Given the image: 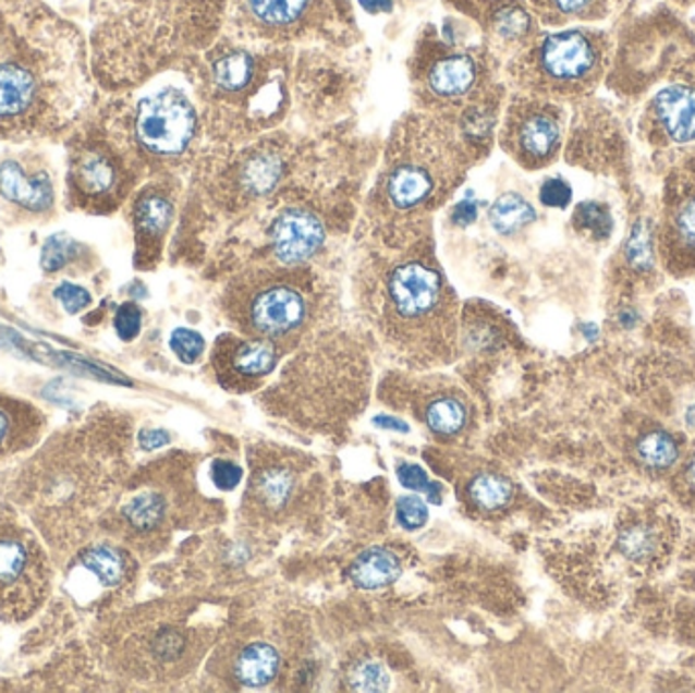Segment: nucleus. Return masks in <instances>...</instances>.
Returning <instances> with one entry per match:
<instances>
[{"label":"nucleus","instance_id":"obj_7","mask_svg":"<svg viewBox=\"0 0 695 693\" xmlns=\"http://www.w3.org/2000/svg\"><path fill=\"white\" fill-rule=\"evenodd\" d=\"M129 190V171L107 141L84 138L72 149L68 194L82 210H112Z\"/></svg>","mask_w":695,"mask_h":693},{"label":"nucleus","instance_id":"obj_13","mask_svg":"<svg viewBox=\"0 0 695 693\" xmlns=\"http://www.w3.org/2000/svg\"><path fill=\"white\" fill-rule=\"evenodd\" d=\"M480 65L468 53H450L434 61L425 76V88L438 102L462 105L478 92Z\"/></svg>","mask_w":695,"mask_h":693},{"label":"nucleus","instance_id":"obj_38","mask_svg":"<svg viewBox=\"0 0 695 693\" xmlns=\"http://www.w3.org/2000/svg\"><path fill=\"white\" fill-rule=\"evenodd\" d=\"M539 199L544 202L545 206H551V208H565L572 199V187L560 180V178H553V180L545 181L541 185V192H539Z\"/></svg>","mask_w":695,"mask_h":693},{"label":"nucleus","instance_id":"obj_2","mask_svg":"<svg viewBox=\"0 0 695 693\" xmlns=\"http://www.w3.org/2000/svg\"><path fill=\"white\" fill-rule=\"evenodd\" d=\"M380 321L401 350L443 361L454 344V293L434 265L405 258L385 272Z\"/></svg>","mask_w":695,"mask_h":693},{"label":"nucleus","instance_id":"obj_20","mask_svg":"<svg viewBox=\"0 0 695 693\" xmlns=\"http://www.w3.org/2000/svg\"><path fill=\"white\" fill-rule=\"evenodd\" d=\"M80 566L90 572L100 586L117 588L129 575V559L110 545H96L80 556Z\"/></svg>","mask_w":695,"mask_h":693},{"label":"nucleus","instance_id":"obj_46","mask_svg":"<svg viewBox=\"0 0 695 693\" xmlns=\"http://www.w3.org/2000/svg\"><path fill=\"white\" fill-rule=\"evenodd\" d=\"M375 423L380 425V427H389V429H397V431H409V427L405 423L393 420V417H387V415H380V417L375 420Z\"/></svg>","mask_w":695,"mask_h":693},{"label":"nucleus","instance_id":"obj_12","mask_svg":"<svg viewBox=\"0 0 695 693\" xmlns=\"http://www.w3.org/2000/svg\"><path fill=\"white\" fill-rule=\"evenodd\" d=\"M324 227L312 211L289 208L272 222V253L285 267H297L316 255L324 242Z\"/></svg>","mask_w":695,"mask_h":693},{"label":"nucleus","instance_id":"obj_40","mask_svg":"<svg viewBox=\"0 0 695 693\" xmlns=\"http://www.w3.org/2000/svg\"><path fill=\"white\" fill-rule=\"evenodd\" d=\"M212 481L220 490H232L242 481L241 466L228 460H216L212 466Z\"/></svg>","mask_w":695,"mask_h":693},{"label":"nucleus","instance_id":"obj_29","mask_svg":"<svg viewBox=\"0 0 695 693\" xmlns=\"http://www.w3.org/2000/svg\"><path fill=\"white\" fill-rule=\"evenodd\" d=\"M574 224L580 230L594 234L596 239H608L612 232V216L605 204L586 202V204L577 206L574 214Z\"/></svg>","mask_w":695,"mask_h":693},{"label":"nucleus","instance_id":"obj_19","mask_svg":"<svg viewBox=\"0 0 695 693\" xmlns=\"http://www.w3.org/2000/svg\"><path fill=\"white\" fill-rule=\"evenodd\" d=\"M281 667V657L275 647L267 643H253L241 651L234 661V676L242 685L263 688L277 678Z\"/></svg>","mask_w":695,"mask_h":693},{"label":"nucleus","instance_id":"obj_31","mask_svg":"<svg viewBox=\"0 0 695 693\" xmlns=\"http://www.w3.org/2000/svg\"><path fill=\"white\" fill-rule=\"evenodd\" d=\"M169 346L175 352V356L180 361L185 362V364H196L202 358V354H204L206 340L196 330L178 328V330H173L171 338H169Z\"/></svg>","mask_w":695,"mask_h":693},{"label":"nucleus","instance_id":"obj_17","mask_svg":"<svg viewBox=\"0 0 695 693\" xmlns=\"http://www.w3.org/2000/svg\"><path fill=\"white\" fill-rule=\"evenodd\" d=\"M244 13L258 27L283 31L297 25L314 0H241Z\"/></svg>","mask_w":695,"mask_h":693},{"label":"nucleus","instance_id":"obj_36","mask_svg":"<svg viewBox=\"0 0 695 693\" xmlns=\"http://www.w3.org/2000/svg\"><path fill=\"white\" fill-rule=\"evenodd\" d=\"M626 258L635 269H650V242L643 224L633 230L626 244Z\"/></svg>","mask_w":695,"mask_h":693},{"label":"nucleus","instance_id":"obj_45","mask_svg":"<svg viewBox=\"0 0 695 693\" xmlns=\"http://www.w3.org/2000/svg\"><path fill=\"white\" fill-rule=\"evenodd\" d=\"M368 13H389L393 9V0H361Z\"/></svg>","mask_w":695,"mask_h":693},{"label":"nucleus","instance_id":"obj_22","mask_svg":"<svg viewBox=\"0 0 695 693\" xmlns=\"http://www.w3.org/2000/svg\"><path fill=\"white\" fill-rule=\"evenodd\" d=\"M635 455L636 460L649 470H667L678 462L680 446L666 431L655 429L636 439Z\"/></svg>","mask_w":695,"mask_h":693},{"label":"nucleus","instance_id":"obj_25","mask_svg":"<svg viewBox=\"0 0 695 693\" xmlns=\"http://www.w3.org/2000/svg\"><path fill=\"white\" fill-rule=\"evenodd\" d=\"M295 486V478L283 466H267L258 470L255 476V495H257L260 504H267L271 509L283 507L288 502L291 493Z\"/></svg>","mask_w":695,"mask_h":693},{"label":"nucleus","instance_id":"obj_24","mask_svg":"<svg viewBox=\"0 0 695 693\" xmlns=\"http://www.w3.org/2000/svg\"><path fill=\"white\" fill-rule=\"evenodd\" d=\"M255 61L246 51H230L214 63V84L224 92H241L251 84Z\"/></svg>","mask_w":695,"mask_h":693},{"label":"nucleus","instance_id":"obj_23","mask_svg":"<svg viewBox=\"0 0 695 693\" xmlns=\"http://www.w3.org/2000/svg\"><path fill=\"white\" fill-rule=\"evenodd\" d=\"M537 214L525 197L519 194H507L495 202L490 208V224L500 234H513L535 222Z\"/></svg>","mask_w":695,"mask_h":693},{"label":"nucleus","instance_id":"obj_9","mask_svg":"<svg viewBox=\"0 0 695 693\" xmlns=\"http://www.w3.org/2000/svg\"><path fill=\"white\" fill-rule=\"evenodd\" d=\"M197 117L185 94L163 88L145 96L136 105L135 138L153 157L171 159L182 155L196 135Z\"/></svg>","mask_w":695,"mask_h":693},{"label":"nucleus","instance_id":"obj_3","mask_svg":"<svg viewBox=\"0 0 695 693\" xmlns=\"http://www.w3.org/2000/svg\"><path fill=\"white\" fill-rule=\"evenodd\" d=\"M230 321L251 338L277 346L300 338L309 319V293L293 267L255 269L236 277L224 295Z\"/></svg>","mask_w":695,"mask_h":693},{"label":"nucleus","instance_id":"obj_18","mask_svg":"<svg viewBox=\"0 0 695 693\" xmlns=\"http://www.w3.org/2000/svg\"><path fill=\"white\" fill-rule=\"evenodd\" d=\"M401 575V563L393 551L368 549L350 568V578L358 588L377 589L391 586Z\"/></svg>","mask_w":695,"mask_h":693},{"label":"nucleus","instance_id":"obj_1","mask_svg":"<svg viewBox=\"0 0 695 693\" xmlns=\"http://www.w3.org/2000/svg\"><path fill=\"white\" fill-rule=\"evenodd\" d=\"M468 169V147L446 119L411 114L394 129L375 202L394 216L434 210Z\"/></svg>","mask_w":695,"mask_h":693},{"label":"nucleus","instance_id":"obj_15","mask_svg":"<svg viewBox=\"0 0 695 693\" xmlns=\"http://www.w3.org/2000/svg\"><path fill=\"white\" fill-rule=\"evenodd\" d=\"M173 218V204L163 194L147 190L135 204V230L138 251L147 257L159 246Z\"/></svg>","mask_w":695,"mask_h":693},{"label":"nucleus","instance_id":"obj_37","mask_svg":"<svg viewBox=\"0 0 695 693\" xmlns=\"http://www.w3.org/2000/svg\"><path fill=\"white\" fill-rule=\"evenodd\" d=\"M56 297L60 300L63 309L68 314H77V312L86 309L92 303L90 293L84 287L68 283V281L56 289Z\"/></svg>","mask_w":695,"mask_h":693},{"label":"nucleus","instance_id":"obj_14","mask_svg":"<svg viewBox=\"0 0 695 693\" xmlns=\"http://www.w3.org/2000/svg\"><path fill=\"white\" fill-rule=\"evenodd\" d=\"M0 196L23 210L46 214L53 208V185L46 171L29 173L15 159L0 163Z\"/></svg>","mask_w":695,"mask_h":693},{"label":"nucleus","instance_id":"obj_16","mask_svg":"<svg viewBox=\"0 0 695 693\" xmlns=\"http://www.w3.org/2000/svg\"><path fill=\"white\" fill-rule=\"evenodd\" d=\"M39 425L35 409L0 394V455L27 448L39 434Z\"/></svg>","mask_w":695,"mask_h":693},{"label":"nucleus","instance_id":"obj_11","mask_svg":"<svg viewBox=\"0 0 695 693\" xmlns=\"http://www.w3.org/2000/svg\"><path fill=\"white\" fill-rule=\"evenodd\" d=\"M645 126L655 145L695 143V86L673 84L657 92L647 106Z\"/></svg>","mask_w":695,"mask_h":693},{"label":"nucleus","instance_id":"obj_34","mask_svg":"<svg viewBox=\"0 0 695 693\" xmlns=\"http://www.w3.org/2000/svg\"><path fill=\"white\" fill-rule=\"evenodd\" d=\"M397 519L407 531L424 527L429 519V511L419 497H403L397 502Z\"/></svg>","mask_w":695,"mask_h":693},{"label":"nucleus","instance_id":"obj_5","mask_svg":"<svg viewBox=\"0 0 695 693\" xmlns=\"http://www.w3.org/2000/svg\"><path fill=\"white\" fill-rule=\"evenodd\" d=\"M46 551L27 528L0 521V617L29 618L49 594Z\"/></svg>","mask_w":695,"mask_h":693},{"label":"nucleus","instance_id":"obj_6","mask_svg":"<svg viewBox=\"0 0 695 693\" xmlns=\"http://www.w3.org/2000/svg\"><path fill=\"white\" fill-rule=\"evenodd\" d=\"M563 143V112L560 106L537 98L521 96L507 108L500 129V145L525 169L551 166Z\"/></svg>","mask_w":695,"mask_h":693},{"label":"nucleus","instance_id":"obj_33","mask_svg":"<svg viewBox=\"0 0 695 693\" xmlns=\"http://www.w3.org/2000/svg\"><path fill=\"white\" fill-rule=\"evenodd\" d=\"M350 688L358 692H385L389 688V676L378 664H363L352 669Z\"/></svg>","mask_w":695,"mask_h":693},{"label":"nucleus","instance_id":"obj_21","mask_svg":"<svg viewBox=\"0 0 695 693\" xmlns=\"http://www.w3.org/2000/svg\"><path fill=\"white\" fill-rule=\"evenodd\" d=\"M468 422V408L458 394H439L425 408V423L438 436H454Z\"/></svg>","mask_w":695,"mask_h":693},{"label":"nucleus","instance_id":"obj_43","mask_svg":"<svg viewBox=\"0 0 695 693\" xmlns=\"http://www.w3.org/2000/svg\"><path fill=\"white\" fill-rule=\"evenodd\" d=\"M169 443V434L163 429H147L141 434V446L145 450H157L161 446Z\"/></svg>","mask_w":695,"mask_h":693},{"label":"nucleus","instance_id":"obj_42","mask_svg":"<svg viewBox=\"0 0 695 693\" xmlns=\"http://www.w3.org/2000/svg\"><path fill=\"white\" fill-rule=\"evenodd\" d=\"M399 483L403 484L409 490H413V493H417V490L427 493L431 488L427 474L415 464H403V466L399 467Z\"/></svg>","mask_w":695,"mask_h":693},{"label":"nucleus","instance_id":"obj_39","mask_svg":"<svg viewBox=\"0 0 695 693\" xmlns=\"http://www.w3.org/2000/svg\"><path fill=\"white\" fill-rule=\"evenodd\" d=\"M551 13L560 16H586L600 0H539Z\"/></svg>","mask_w":695,"mask_h":693},{"label":"nucleus","instance_id":"obj_27","mask_svg":"<svg viewBox=\"0 0 695 693\" xmlns=\"http://www.w3.org/2000/svg\"><path fill=\"white\" fill-rule=\"evenodd\" d=\"M166 500L157 493L138 495L124 507V519L136 531H151L163 521Z\"/></svg>","mask_w":695,"mask_h":693},{"label":"nucleus","instance_id":"obj_32","mask_svg":"<svg viewBox=\"0 0 695 693\" xmlns=\"http://www.w3.org/2000/svg\"><path fill=\"white\" fill-rule=\"evenodd\" d=\"M655 545H657V537L653 535L650 528L643 527V525L626 528L620 535V549L631 558H649L650 554L655 551Z\"/></svg>","mask_w":695,"mask_h":693},{"label":"nucleus","instance_id":"obj_41","mask_svg":"<svg viewBox=\"0 0 695 693\" xmlns=\"http://www.w3.org/2000/svg\"><path fill=\"white\" fill-rule=\"evenodd\" d=\"M675 490L687 504H694L695 507V450L685 464L681 466V472L675 478Z\"/></svg>","mask_w":695,"mask_h":693},{"label":"nucleus","instance_id":"obj_30","mask_svg":"<svg viewBox=\"0 0 695 693\" xmlns=\"http://www.w3.org/2000/svg\"><path fill=\"white\" fill-rule=\"evenodd\" d=\"M76 255L77 242L72 241L68 234H53L47 239L44 246L41 265L47 272L60 271Z\"/></svg>","mask_w":695,"mask_h":693},{"label":"nucleus","instance_id":"obj_26","mask_svg":"<svg viewBox=\"0 0 695 693\" xmlns=\"http://www.w3.org/2000/svg\"><path fill=\"white\" fill-rule=\"evenodd\" d=\"M468 493L484 511H499L513 500V484L500 474H480L470 483Z\"/></svg>","mask_w":695,"mask_h":693},{"label":"nucleus","instance_id":"obj_28","mask_svg":"<svg viewBox=\"0 0 695 693\" xmlns=\"http://www.w3.org/2000/svg\"><path fill=\"white\" fill-rule=\"evenodd\" d=\"M495 33L507 39V41H519L525 39L533 29V19L523 7H502L495 15Z\"/></svg>","mask_w":695,"mask_h":693},{"label":"nucleus","instance_id":"obj_10","mask_svg":"<svg viewBox=\"0 0 695 693\" xmlns=\"http://www.w3.org/2000/svg\"><path fill=\"white\" fill-rule=\"evenodd\" d=\"M279 362V346L260 338L222 336L214 346L216 375L227 389L246 391L271 375Z\"/></svg>","mask_w":695,"mask_h":693},{"label":"nucleus","instance_id":"obj_44","mask_svg":"<svg viewBox=\"0 0 695 693\" xmlns=\"http://www.w3.org/2000/svg\"><path fill=\"white\" fill-rule=\"evenodd\" d=\"M476 204H472V202H462L454 211V222L455 224H460V227H466L470 222H474V218H476Z\"/></svg>","mask_w":695,"mask_h":693},{"label":"nucleus","instance_id":"obj_8","mask_svg":"<svg viewBox=\"0 0 695 693\" xmlns=\"http://www.w3.org/2000/svg\"><path fill=\"white\" fill-rule=\"evenodd\" d=\"M659 253L671 275L695 272V153L667 178Z\"/></svg>","mask_w":695,"mask_h":693},{"label":"nucleus","instance_id":"obj_4","mask_svg":"<svg viewBox=\"0 0 695 693\" xmlns=\"http://www.w3.org/2000/svg\"><path fill=\"white\" fill-rule=\"evenodd\" d=\"M602 70L605 47L598 37L586 31H560L531 51L523 80L537 94L574 96L592 90Z\"/></svg>","mask_w":695,"mask_h":693},{"label":"nucleus","instance_id":"obj_35","mask_svg":"<svg viewBox=\"0 0 695 693\" xmlns=\"http://www.w3.org/2000/svg\"><path fill=\"white\" fill-rule=\"evenodd\" d=\"M141 321H143V314L135 303H124L114 316V330L121 340L131 342L141 332Z\"/></svg>","mask_w":695,"mask_h":693}]
</instances>
